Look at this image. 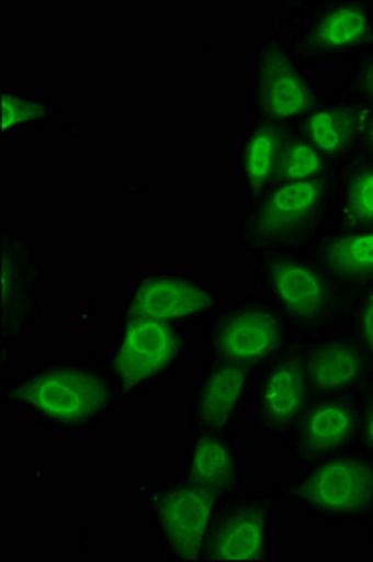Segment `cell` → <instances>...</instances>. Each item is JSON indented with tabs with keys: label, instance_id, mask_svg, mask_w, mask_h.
<instances>
[{
	"label": "cell",
	"instance_id": "1",
	"mask_svg": "<svg viewBox=\"0 0 373 562\" xmlns=\"http://www.w3.org/2000/svg\"><path fill=\"white\" fill-rule=\"evenodd\" d=\"M2 403L15 405L42 428L87 434L115 415L124 402L103 362L42 358L2 379Z\"/></svg>",
	"mask_w": 373,
	"mask_h": 562
},
{
	"label": "cell",
	"instance_id": "2",
	"mask_svg": "<svg viewBox=\"0 0 373 562\" xmlns=\"http://www.w3.org/2000/svg\"><path fill=\"white\" fill-rule=\"evenodd\" d=\"M336 167L321 179L274 182L248 201L238 222L240 248L253 256L306 251L332 214Z\"/></svg>",
	"mask_w": 373,
	"mask_h": 562
},
{
	"label": "cell",
	"instance_id": "3",
	"mask_svg": "<svg viewBox=\"0 0 373 562\" xmlns=\"http://www.w3.org/2000/svg\"><path fill=\"white\" fill-rule=\"evenodd\" d=\"M264 299L274 304L295 330L312 339L349 325L354 294L348 293L306 251H274L256 256Z\"/></svg>",
	"mask_w": 373,
	"mask_h": 562
},
{
	"label": "cell",
	"instance_id": "4",
	"mask_svg": "<svg viewBox=\"0 0 373 562\" xmlns=\"http://www.w3.org/2000/svg\"><path fill=\"white\" fill-rule=\"evenodd\" d=\"M278 505L317 524H368L373 512V461L361 448L312 461L271 493Z\"/></svg>",
	"mask_w": 373,
	"mask_h": 562
},
{
	"label": "cell",
	"instance_id": "5",
	"mask_svg": "<svg viewBox=\"0 0 373 562\" xmlns=\"http://www.w3.org/2000/svg\"><path fill=\"white\" fill-rule=\"evenodd\" d=\"M192 347L184 326L142 317H123V325L103 357L124 402L148 394L179 375Z\"/></svg>",
	"mask_w": 373,
	"mask_h": 562
},
{
	"label": "cell",
	"instance_id": "6",
	"mask_svg": "<svg viewBox=\"0 0 373 562\" xmlns=\"http://www.w3.org/2000/svg\"><path fill=\"white\" fill-rule=\"evenodd\" d=\"M278 29L303 68L373 52V12L368 2L298 4Z\"/></svg>",
	"mask_w": 373,
	"mask_h": 562
},
{
	"label": "cell",
	"instance_id": "7",
	"mask_svg": "<svg viewBox=\"0 0 373 562\" xmlns=\"http://www.w3.org/2000/svg\"><path fill=\"white\" fill-rule=\"evenodd\" d=\"M206 344L208 357L258 371L283 357L301 339L264 296H242L208 321Z\"/></svg>",
	"mask_w": 373,
	"mask_h": 562
},
{
	"label": "cell",
	"instance_id": "8",
	"mask_svg": "<svg viewBox=\"0 0 373 562\" xmlns=\"http://www.w3.org/2000/svg\"><path fill=\"white\" fill-rule=\"evenodd\" d=\"M319 100L316 81L296 63L280 29L269 26L251 58V116L298 126Z\"/></svg>",
	"mask_w": 373,
	"mask_h": 562
},
{
	"label": "cell",
	"instance_id": "9",
	"mask_svg": "<svg viewBox=\"0 0 373 562\" xmlns=\"http://www.w3.org/2000/svg\"><path fill=\"white\" fill-rule=\"evenodd\" d=\"M219 501L216 493L181 476L148 487V519L156 542L169 561L205 559L206 540Z\"/></svg>",
	"mask_w": 373,
	"mask_h": 562
},
{
	"label": "cell",
	"instance_id": "10",
	"mask_svg": "<svg viewBox=\"0 0 373 562\" xmlns=\"http://www.w3.org/2000/svg\"><path fill=\"white\" fill-rule=\"evenodd\" d=\"M226 306V291L187 272H143L124 293L123 317L195 326Z\"/></svg>",
	"mask_w": 373,
	"mask_h": 562
},
{
	"label": "cell",
	"instance_id": "11",
	"mask_svg": "<svg viewBox=\"0 0 373 562\" xmlns=\"http://www.w3.org/2000/svg\"><path fill=\"white\" fill-rule=\"evenodd\" d=\"M46 265L23 235L2 231V272H0V310H2V370L8 358L23 344L42 315V289Z\"/></svg>",
	"mask_w": 373,
	"mask_h": 562
},
{
	"label": "cell",
	"instance_id": "12",
	"mask_svg": "<svg viewBox=\"0 0 373 562\" xmlns=\"http://www.w3.org/2000/svg\"><path fill=\"white\" fill-rule=\"evenodd\" d=\"M276 498L235 493L219 501L206 540L208 561H269L274 557Z\"/></svg>",
	"mask_w": 373,
	"mask_h": 562
},
{
	"label": "cell",
	"instance_id": "13",
	"mask_svg": "<svg viewBox=\"0 0 373 562\" xmlns=\"http://www.w3.org/2000/svg\"><path fill=\"white\" fill-rule=\"evenodd\" d=\"M298 346L256 371L251 379L248 402L251 424L261 434L282 441L312 402Z\"/></svg>",
	"mask_w": 373,
	"mask_h": 562
},
{
	"label": "cell",
	"instance_id": "14",
	"mask_svg": "<svg viewBox=\"0 0 373 562\" xmlns=\"http://www.w3.org/2000/svg\"><path fill=\"white\" fill-rule=\"evenodd\" d=\"M309 396H353L372 381L373 366L353 334L336 333L301 341Z\"/></svg>",
	"mask_w": 373,
	"mask_h": 562
},
{
	"label": "cell",
	"instance_id": "15",
	"mask_svg": "<svg viewBox=\"0 0 373 562\" xmlns=\"http://www.w3.org/2000/svg\"><path fill=\"white\" fill-rule=\"evenodd\" d=\"M359 441V394L316 397L283 439L285 454L301 465L325 460L357 447Z\"/></svg>",
	"mask_w": 373,
	"mask_h": 562
},
{
	"label": "cell",
	"instance_id": "16",
	"mask_svg": "<svg viewBox=\"0 0 373 562\" xmlns=\"http://www.w3.org/2000/svg\"><path fill=\"white\" fill-rule=\"evenodd\" d=\"M253 373L229 360L206 358L197 370L190 405L192 431L238 434L240 418L250 402Z\"/></svg>",
	"mask_w": 373,
	"mask_h": 562
},
{
	"label": "cell",
	"instance_id": "17",
	"mask_svg": "<svg viewBox=\"0 0 373 562\" xmlns=\"http://www.w3.org/2000/svg\"><path fill=\"white\" fill-rule=\"evenodd\" d=\"M179 476L211 490L219 498L242 492L238 434L192 431Z\"/></svg>",
	"mask_w": 373,
	"mask_h": 562
},
{
	"label": "cell",
	"instance_id": "18",
	"mask_svg": "<svg viewBox=\"0 0 373 562\" xmlns=\"http://www.w3.org/2000/svg\"><path fill=\"white\" fill-rule=\"evenodd\" d=\"M362 119L361 102L346 97L327 98L319 100L296 128L332 166L340 167L359 153Z\"/></svg>",
	"mask_w": 373,
	"mask_h": 562
},
{
	"label": "cell",
	"instance_id": "19",
	"mask_svg": "<svg viewBox=\"0 0 373 562\" xmlns=\"http://www.w3.org/2000/svg\"><path fill=\"white\" fill-rule=\"evenodd\" d=\"M293 128L283 122L251 116L237 150V173L245 184L246 203L274 184L278 161Z\"/></svg>",
	"mask_w": 373,
	"mask_h": 562
},
{
	"label": "cell",
	"instance_id": "20",
	"mask_svg": "<svg viewBox=\"0 0 373 562\" xmlns=\"http://www.w3.org/2000/svg\"><path fill=\"white\" fill-rule=\"evenodd\" d=\"M314 259L348 293L372 288L373 229H335L319 238Z\"/></svg>",
	"mask_w": 373,
	"mask_h": 562
},
{
	"label": "cell",
	"instance_id": "21",
	"mask_svg": "<svg viewBox=\"0 0 373 562\" xmlns=\"http://www.w3.org/2000/svg\"><path fill=\"white\" fill-rule=\"evenodd\" d=\"M336 229H373V158L354 154L336 173Z\"/></svg>",
	"mask_w": 373,
	"mask_h": 562
},
{
	"label": "cell",
	"instance_id": "22",
	"mask_svg": "<svg viewBox=\"0 0 373 562\" xmlns=\"http://www.w3.org/2000/svg\"><path fill=\"white\" fill-rule=\"evenodd\" d=\"M0 105V132L4 139L42 128L47 122L55 121L60 113L52 100L18 90H4Z\"/></svg>",
	"mask_w": 373,
	"mask_h": 562
},
{
	"label": "cell",
	"instance_id": "23",
	"mask_svg": "<svg viewBox=\"0 0 373 562\" xmlns=\"http://www.w3.org/2000/svg\"><path fill=\"white\" fill-rule=\"evenodd\" d=\"M335 169L336 167L323 156L321 150L314 147L295 126L283 145L274 182L321 179Z\"/></svg>",
	"mask_w": 373,
	"mask_h": 562
},
{
	"label": "cell",
	"instance_id": "24",
	"mask_svg": "<svg viewBox=\"0 0 373 562\" xmlns=\"http://www.w3.org/2000/svg\"><path fill=\"white\" fill-rule=\"evenodd\" d=\"M349 326L351 334L364 347L373 366V285L354 294Z\"/></svg>",
	"mask_w": 373,
	"mask_h": 562
},
{
	"label": "cell",
	"instance_id": "25",
	"mask_svg": "<svg viewBox=\"0 0 373 562\" xmlns=\"http://www.w3.org/2000/svg\"><path fill=\"white\" fill-rule=\"evenodd\" d=\"M341 94L354 102L373 108V52L359 57L353 70L349 71Z\"/></svg>",
	"mask_w": 373,
	"mask_h": 562
},
{
	"label": "cell",
	"instance_id": "26",
	"mask_svg": "<svg viewBox=\"0 0 373 562\" xmlns=\"http://www.w3.org/2000/svg\"><path fill=\"white\" fill-rule=\"evenodd\" d=\"M357 448L373 461V379L359 392V441Z\"/></svg>",
	"mask_w": 373,
	"mask_h": 562
},
{
	"label": "cell",
	"instance_id": "27",
	"mask_svg": "<svg viewBox=\"0 0 373 562\" xmlns=\"http://www.w3.org/2000/svg\"><path fill=\"white\" fill-rule=\"evenodd\" d=\"M373 158V108L364 105V119H362L361 145L359 153Z\"/></svg>",
	"mask_w": 373,
	"mask_h": 562
},
{
	"label": "cell",
	"instance_id": "28",
	"mask_svg": "<svg viewBox=\"0 0 373 562\" xmlns=\"http://www.w3.org/2000/svg\"><path fill=\"white\" fill-rule=\"evenodd\" d=\"M368 529H370V543H372V550H373V512L372 516H370V519H368Z\"/></svg>",
	"mask_w": 373,
	"mask_h": 562
},
{
	"label": "cell",
	"instance_id": "29",
	"mask_svg": "<svg viewBox=\"0 0 373 562\" xmlns=\"http://www.w3.org/2000/svg\"><path fill=\"white\" fill-rule=\"evenodd\" d=\"M370 8H372V12H373V2H370Z\"/></svg>",
	"mask_w": 373,
	"mask_h": 562
}]
</instances>
